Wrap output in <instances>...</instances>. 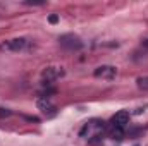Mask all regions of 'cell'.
<instances>
[{
	"mask_svg": "<svg viewBox=\"0 0 148 146\" xmlns=\"http://www.w3.org/2000/svg\"><path fill=\"white\" fill-rule=\"evenodd\" d=\"M59 41L67 50H79V48H83V41L77 36H74V35H64V36H60Z\"/></svg>",
	"mask_w": 148,
	"mask_h": 146,
	"instance_id": "obj_2",
	"label": "cell"
},
{
	"mask_svg": "<svg viewBox=\"0 0 148 146\" xmlns=\"http://www.w3.org/2000/svg\"><path fill=\"white\" fill-rule=\"evenodd\" d=\"M48 21H50V23H52V24H55V23H57V21H59V16H57V14H52V16H50V17H48Z\"/></svg>",
	"mask_w": 148,
	"mask_h": 146,
	"instance_id": "obj_10",
	"label": "cell"
},
{
	"mask_svg": "<svg viewBox=\"0 0 148 146\" xmlns=\"http://www.w3.org/2000/svg\"><path fill=\"white\" fill-rule=\"evenodd\" d=\"M115 74H117V69L112 67V65H102V67L95 69V77H102V79H107V81L114 79Z\"/></svg>",
	"mask_w": 148,
	"mask_h": 146,
	"instance_id": "obj_4",
	"label": "cell"
},
{
	"mask_svg": "<svg viewBox=\"0 0 148 146\" xmlns=\"http://www.w3.org/2000/svg\"><path fill=\"white\" fill-rule=\"evenodd\" d=\"M9 115H12V112L7 108H0V117H9Z\"/></svg>",
	"mask_w": 148,
	"mask_h": 146,
	"instance_id": "obj_9",
	"label": "cell"
},
{
	"mask_svg": "<svg viewBox=\"0 0 148 146\" xmlns=\"http://www.w3.org/2000/svg\"><path fill=\"white\" fill-rule=\"evenodd\" d=\"M136 84H138L140 89H148V76L138 77V79H136Z\"/></svg>",
	"mask_w": 148,
	"mask_h": 146,
	"instance_id": "obj_8",
	"label": "cell"
},
{
	"mask_svg": "<svg viewBox=\"0 0 148 146\" xmlns=\"http://www.w3.org/2000/svg\"><path fill=\"white\" fill-rule=\"evenodd\" d=\"M36 105L41 112H45V113H48V115H53V113H55V107H53L52 102L47 100V98H38Z\"/></svg>",
	"mask_w": 148,
	"mask_h": 146,
	"instance_id": "obj_5",
	"label": "cell"
},
{
	"mask_svg": "<svg viewBox=\"0 0 148 146\" xmlns=\"http://www.w3.org/2000/svg\"><path fill=\"white\" fill-rule=\"evenodd\" d=\"M112 127H119V129H124L126 124L129 122V112L127 110H121L117 112L114 117H112Z\"/></svg>",
	"mask_w": 148,
	"mask_h": 146,
	"instance_id": "obj_3",
	"label": "cell"
},
{
	"mask_svg": "<svg viewBox=\"0 0 148 146\" xmlns=\"http://www.w3.org/2000/svg\"><path fill=\"white\" fill-rule=\"evenodd\" d=\"M62 71H59L57 67H48L47 71H43V79H47V83H50V81H53V79H57L59 76H62Z\"/></svg>",
	"mask_w": 148,
	"mask_h": 146,
	"instance_id": "obj_6",
	"label": "cell"
},
{
	"mask_svg": "<svg viewBox=\"0 0 148 146\" xmlns=\"http://www.w3.org/2000/svg\"><path fill=\"white\" fill-rule=\"evenodd\" d=\"M28 45L26 38H16V40H9L5 43L0 45V50H9V52H19Z\"/></svg>",
	"mask_w": 148,
	"mask_h": 146,
	"instance_id": "obj_1",
	"label": "cell"
},
{
	"mask_svg": "<svg viewBox=\"0 0 148 146\" xmlns=\"http://www.w3.org/2000/svg\"><path fill=\"white\" fill-rule=\"evenodd\" d=\"M134 146H140V145H134Z\"/></svg>",
	"mask_w": 148,
	"mask_h": 146,
	"instance_id": "obj_11",
	"label": "cell"
},
{
	"mask_svg": "<svg viewBox=\"0 0 148 146\" xmlns=\"http://www.w3.org/2000/svg\"><path fill=\"white\" fill-rule=\"evenodd\" d=\"M112 139H117V141H121L122 138H124V129H119V127H114L110 132Z\"/></svg>",
	"mask_w": 148,
	"mask_h": 146,
	"instance_id": "obj_7",
	"label": "cell"
}]
</instances>
